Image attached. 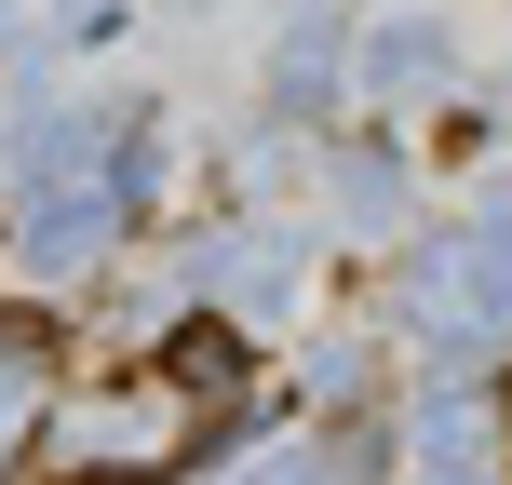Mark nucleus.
<instances>
[{
    "instance_id": "1",
    "label": "nucleus",
    "mask_w": 512,
    "mask_h": 485,
    "mask_svg": "<svg viewBox=\"0 0 512 485\" xmlns=\"http://www.w3.org/2000/svg\"><path fill=\"white\" fill-rule=\"evenodd\" d=\"M418 485H512V459H499V418H486V405H472V418L445 405L432 432H418Z\"/></svg>"
},
{
    "instance_id": "3",
    "label": "nucleus",
    "mask_w": 512,
    "mask_h": 485,
    "mask_svg": "<svg viewBox=\"0 0 512 485\" xmlns=\"http://www.w3.org/2000/svg\"><path fill=\"white\" fill-rule=\"evenodd\" d=\"M486 418H499V459H512V391H499V405H486Z\"/></svg>"
},
{
    "instance_id": "2",
    "label": "nucleus",
    "mask_w": 512,
    "mask_h": 485,
    "mask_svg": "<svg viewBox=\"0 0 512 485\" xmlns=\"http://www.w3.org/2000/svg\"><path fill=\"white\" fill-rule=\"evenodd\" d=\"M14 364H54V337H41V310H0V378Z\"/></svg>"
}]
</instances>
